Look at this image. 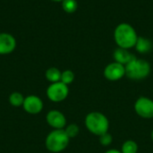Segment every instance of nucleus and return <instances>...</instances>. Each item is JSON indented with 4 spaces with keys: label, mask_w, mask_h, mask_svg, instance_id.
Returning a JSON list of instances; mask_svg holds the SVG:
<instances>
[{
    "label": "nucleus",
    "mask_w": 153,
    "mask_h": 153,
    "mask_svg": "<svg viewBox=\"0 0 153 153\" xmlns=\"http://www.w3.org/2000/svg\"><path fill=\"white\" fill-rule=\"evenodd\" d=\"M139 35L135 29L129 23L122 22L114 30V40L117 48L131 49L134 48Z\"/></svg>",
    "instance_id": "obj_1"
},
{
    "label": "nucleus",
    "mask_w": 153,
    "mask_h": 153,
    "mask_svg": "<svg viewBox=\"0 0 153 153\" xmlns=\"http://www.w3.org/2000/svg\"><path fill=\"white\" fill-rule=\"evenodd\" d=\"M84 125L91 134L98 137L108 133L110 127L108 118L100 111H91L88 113L84 118Z\"/></svg>",
    "instance_id": "obj_2"
},
{
    "label": "nucleus",
    "mask_w": 153,
    "mask_h": 153,
    "mask_svg": "<svg viewBox=\"0 0 153 153\" xmlns=\"http://www.w3.org/2000/svg\"><path fill=\"white\" fill-rule=\"evenodd\" d=\"M152 71V66L148 61L142 58H134L126 65V76L133 81H142L146 79Z\"/></svg>",
    "instance_id": "obj_3"
},
{
    "label": "nucleus",
    "mask_w": 153,
    "mask_h": 153,
    "mask_svg": "<svg viewBox=\"0 0 153 153\" xmlns=\"http://www.w3.org/2000/svg\"><path fill=\"white\" fill-rule=\"evenodd\" d=\"M70 142L64 129H54L50 132L45 141V145L48 151L53 153H58L65 151Z\"/></svg>",
    "instance_id": "obj_4"
},
{
    "label": "nucleus",
    "mask_w": 153,
    "mask_h": 153,
    "mask_svg": "<svg viewBox=\"0 0 153 153\" xmlns=\"http://www.w3.org/2000/svg\"><path fill=\"white\" fill-rule=\"evenodd\" d=\"M69 94L68 85L63 83L62 82H57L51 83L47 89V96L49 100L53 102H62L64 101Z\"/></svg>",
    "instance_id": "obj_5"
},
{
    "label": "nucleus",
    "mask_w": 153,
    "mask_h": 153,
    "mask_svg": "<svg viewBox=\"0 0 153 153\" xmlns=\"http://www.w3.org/2000/svg\"><path fill=\"white\" fill-rule=\"evenodd\" d=\"M134 111L137 116L143 119L153 118V100L151 98L141 96L139 97L134 105Z\"/></svg>",
    "instance_id": "obj_6"
},
{
    "label": "nucleus",
    "mask_w": 153,
    "mask_h": 153,
    "mask_svg": "<svg viewBox=\"0 0 153 153\" xmlns=\"http://www.w3.org/2000/svg\"><path fill=\"white\" fill-rule=\"evenodd\" d=\"M103 75L109 82H117L126 76V66L114 61L106 65Z\"/></svg>",
    "instance_id": "obj_7"
},
{
    "label": "nucleus",
    "mask_w": 153,
    "mask_h": 153,
    "mask_svg": "<svg viewBox=\"0 0 153 153\" xmlns=\"http://www.w3.org/2000/svg\"><path fill=\"white\" fill-rule=\"evenodd\" d=\"M47 123L54 129H65L66 126V118L65 115L56 109L50 110L46 116Z\"/></svg>",
    "instance_id": "obj_8"
},
{
    "label": "nucleus",
    "mask_w": 153,
    "mask_h": 153,
    "mask_svg": "<svg viewBox=\"0 0 153 153\" xmlns=\"http://www.w3.org/2000/svg\"><path fill=\"white\" fill-rule=\"evenodd\" d=\"M22 107L27 113L36 115L40 113L43 109V102L39 97L35 95H30L24 99Z\"/></svg>",
    "instance_id": "obj_9"
},
{
    "label": "nucleus",
    "mask_w": 153,
    "mask_h": 153,
    "mask_svg": "<svg viewBox=\"0 0 153 153\" xmlns=\"http://www.w3.org/2000/svg\"><path fill=\"white\" fill-rule=\"evenodd\" d=\"M16 48L15 38L7 32H0V55H8Z\"/></svg>",
    "instance_id": "obj_10"
},
{
    "label": "nucleus",
    "mask_w": 153,
    "mask_h": 153,
    "mask_svg": "<svg viewBox=\"0 0 153 153\" xmlns=\"http://www.w3.org/2000/svg\"><path fill=\"white\" fill-rule=\"evenodd\" d=\"M113 57H114L115 62H117L126 66L128 63H130L136 56L134 54H132L129 51V49L117 48L115 49V51L113 53Z\"/></svg>",
    "instance_id": "obj_11"
},
{
    "label": "nucleus",
    "mask_w": 153,
    "mask_h": 153,
    "mask_svg": "<svg viewBox=\"0 0 153 153\" xmlns=\"http://www.w3.org/2000/svg\"><path fill=\"white\" fill-rule=\"evenodd\" d=\"M134 48L139 54H147L152 49V42L148 38L139 36Z\"/></svg>",
    "instance_id": "obj_12"
},
{
    "label": "nucleus",
    "mask_w": 153,
    "mask_h": 153,
    "mask_svg": "<svg viewBox=\"0 0 153 153\" xmlns=\"http://www.w3.org/2000/svg\"><path fill=\"white\" fill-rule=\"evenodd\" d=\"M61 74H62V72L58 68L50 67L46 71L45 76L48 82H50L51 83H54V82H57L61 81Z\"/></svg>",
    "instance_id": "obj_13"
},
{
    "label": "nucleus",
    "mask_w": 153,
    "mask_h": 153,
    "mask_svg": "<svg viewBox=\"0 0 153 153\" xmlns=\"http://www.w3.org/2000/svg\"><path fill=\"white\" fill-rule=\"evenodd\" d=\"M139 146L134 140H126L123 143L120 152L122 153H138Z\"/></svg>",
    "instance_id": "obj_14"
},
{
    "label": "nucleus",
    "mask_w": 153,
    "mask_h": 153,
    "mask_svg": "<svg viewBox=\"0 0 153 153\" xmlns=\"http://www.w3.org/2000/svg\"><path fill=\"white\" fill-rule=\"evenodd\" d=\"M61 4L63 10L66 13H74L78 8V3L76 0H63Z\"/></svg>",
    "instance_id": "obj_15"
},
{
    "label": "nucleus",
    "mask_w": 153,
    "mask_h": 153,
    "mask_svg": "<svg viewBox=\"0 0 153 153\" xmlns=\"http://www.w3.org/2000/svg\"><path fill=\"white\" fill-rule=\"evenodd\" d=\"M24 99L22 94L20 92H13L9 96V102L13 107H21L23 105Z\"/></svg>",
    "instance_id": "obj_16"
},
{
    "label": "nucleus",
    "mask_w": 153,
    "mask_h": 153,
    "mask_svg": "<svg viewBox=\"0 0 153 153\" xmlns=\"http://www.w3.org/2000/svg\"><path fill=\"white\" fill-rule=\"evenodd\" d=\"M65 134H67V136L72 139V138H74L76 137L79 133H80V127L78 126V125L76 124H70V125H67L65 127Z\"/></svg>",
    "instance_id": "obj_17"
},
{
    "label": "nucleus",
    "mask_w": 153,
    "mask_h": 153,
    "mask_svg": "<svg viewBox=\"0 0 153 153\" xmlns=\"http://www.w3.org/2000/svg\"><path fill=\"white\" fill-rule=\"evenodd\" d=\"M74 78H75V75L73 71L65 70L64 72H62L60 82H62L63 83H65L66 85H69V84L73 83V82L74 81Z\"/></svg>",
    "instance_id": "obj_18"
},
{
    "label": "nucleus",
    "mask_w": 153,
    "mask_h": 153,
    "mask_svg": "<svg viewBox=\"0 0 153 153\" xmlns=\"http://www.w3.org/2000/svg\"><path fill=\"white\" fill-rule=\"evenodd\" d=\"M99 142L100 144L103 147H108L112 144L113 143V137L109 133H106L100 136H99Z\"/></svg>",
    "instance_id": "obj_19"
},
{
    "label": "nucleus",
    "mask_w": 153,
    "mask_h": 153,
    "mask_svg": "<svg viewBox=\"0 0 153 153\" xmlns=\"http://www.w3.org/2000/svg\"><path fill=\"white\" fill-rule=\"evenodd\" d=\"M104 153H122L119 150H117V149H109L108 151H106Z\"/></svg>",
    "instance_id": "obj_20"
},
{
    "label": "nucleus",
    "mask_w": 153,
    "mask_h": 153,
    "mask_svg": "<svg viewBox=\"0 0 153 153\" xmlns=\"http://www.w3.org/2000/svg\"><path fill=\"white\" fill-rule=\"evenodd\" d=\"M151 139H152V141L153 142V129L152 131V133H151Z\"/></svg>",
    "instance_id": "obj_21"
},
{
    "label": "nucleus",
    "mask_w": 153,
    "mask_h": 153,
    "mask_svg": "<svg viewBox=\"0 0 153 153\" xmlns=\"http://www.w3.org/2000/svg\"><path fill=\"white\" fill-rule=\"evenodd\" d=\"M51 1H53V2H58L59 3V2H62L63 0H51Z\"/></svg>",
    "instance_id": "obj_22"
}]
</instances>
